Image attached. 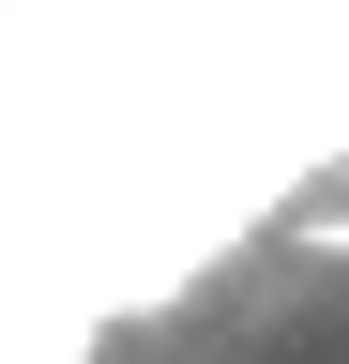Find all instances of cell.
Returning <instances> with one entry per match:
<instances>
[{
    "mask_svg": "<svg viewBox=\"0 0 349 364\" xmlns=\"http://www.w3.org/2000/svg\"><path fill=\"white\" fill-rule=\"evenodd\" d=\"M289 228H304V258H334V273H349V198H304Z\"/></svg>",
    "mask_w": 349,
    "mask_h": 364,
    "instance_id": "1",
    "label": "cell"
}]
</instances>
